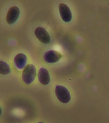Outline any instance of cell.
Wrapping results in <instances>:
<instances>
[{
    "label": "cell",
    "instance_id": "cell-1",
    "mask_svg": "<svg viewBox=\"0 0 109 123\" xmlns=\"http://www.w3.org/2000/svg\"><path fill=\"white\" fill-rule=\"evenodd\" d=\"M36 76V69L34 65L29 64L25 67L22 74L23 80L27 84L32 83Z\"/></svg>",
    "mask_w": 109,
    "mask_h": 123
},
{
    "label": "cell",
    "instance_id": "cell-2",
    "mask_svg": "<svg viewBox=\"0 0 109 123\" xmlns=\"http://www.w3.org/2000/svg\"><path fill=\"white\" fill-rule=\"evenodd\" d=\"M55 92L58 99L62 103L67 104L70 100L71 96L70 92L64 86H56Z\"/></svg>",
    "mask_w": 109,
    "mask_h": 123
},
{
    "label": "cell",
    "instance_id": "cell-3",
    "mask_svg": "<svg viewBox=\"0 0 109 123\" xmlns=\"http://www.w3.org/2000/svg\"><path fill=\"white\" fill-rule=\"evenodd\" d=\"M35 35L36 38L42 43L47 44L50 42V37L45 29L42 27H38L35 29Z\"/></svg>",
    "mask_w": 109,
    "mask_h": 123
},
{
    "label": "cell",
    "instance_id": "cell-4",
    "mask_svg": "<svg viewBox=\"0 0 109 123\" xmlns=\"http://www.w3.org/2000/svg\"><path fill=\"white\" fill-rule=\"evenodd\" d=\"M20 14L19 8L16 6L11 7L8 11L6 21L9 24H13L17 20Z\"/></svg>",
    "mask_w": 109,
    "mask_h": 123
},
{
    "label": "cell",
    "instance_id": "cell-5",
    "mask_svg": "<svg viewBox=\"0 0 109 123\" xmlns=\"http://www.w3.org/2000/svg\"><path fill=\"white\" fill-rule=\"evenodd\" d=\"M58 8L62 20L66 22L71 21L72 17V13L68 6L64 3H61L59 5Z\"/></svg>",
    "mask_w": 109,
    "mask_h": 123
},
{
    "label": "cell",
    "instance_id": "cell-6",
    "mask_svg": "<svg viewBox=\"0 0 109 123\" xmlns=\"http://www.w3.org/2000/svg\"><path fill=\"white\" fill-rule=\"evenodd\" d=\"M61 57V54L54 50L47 51L44 55V60L49 63L56 62L59 61Z\"/></svg>",
    "mask_w": 109,
    "mask_h": 123
},
{
    "label": "cell",
    "instance_id": "cell-7",
    "mask_svg": "<svg viewBox=\"0 0 109 123\" xmlns=\"http://www.w3.org/2000/svg\"><path fill=\"white\" fill-rule=\"evenodd\" d=\"M38 80L42 84L47 85L50 81L49 72L46 68H41L38 72Z\"/></svg>",
    "mask_w": 109,
    "mask_h": 123
},
{
    "label": "cell",
    "instance_id": "cell-8",
    "mask_svg": "<svg viewBox=\"0 0 109 123\" xmlns=\"http://www.w3.org/2000/svg\"><path fill=\"white\" fill-rule=\"evenodd\" d=\"M15 65L17 68L19 69H23L27 62L26 56L22 53L18 54L15 56L14 59Z\"/></svg>",
    "mask_w": 109,
    "mask_h": 123
},
{
    "label": "cell",
    "instance_id": "cell-9",
    "mask_svg": "<svg viewBox=\"0 0 109 123\" xmlns=\"http://www.w3.org/2000/svg\"><path fill=\"white\" fill-rule=\"evenodd\" d=\"M11 71L9 65L3 61H0V74L7 75L9 74Z\"/></svg>",
    "mask_w": 109,
    "mask_h": 123
},
{
    "label": "cell",
    "instance_id": "cell-10",
    "mask_svg": "<svg viewBox=\"0 0 109 123\" xmlns=\"http://www.w3.org/2000/svg\"><path fill=\"white\" fill-rule=\"evenodd\" d=\"M1 114H2V110H1V108L0 107V116L1 115Z\"/></svg>",
    "mask_w": 109,
    "mask_h": 123
},
{
    "label": "cell",
    "instance_id": "cell-11",
    "mask_svg": "<svg viewBox=\"0 0 109 123\" xmlns=\"http://www.w3.org/2000/svg\"><path fill=\"white\" fill-rule=\"evenodd\" d=\"M42 123V122H39V123Z\"/></svg>",
    "mask_w": 109,
    "mask_h": 123
}]
</instances>
